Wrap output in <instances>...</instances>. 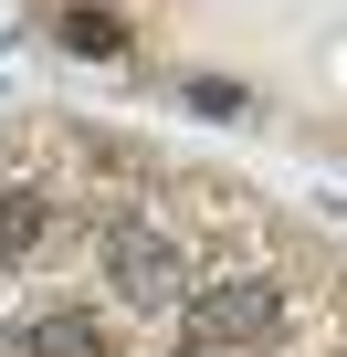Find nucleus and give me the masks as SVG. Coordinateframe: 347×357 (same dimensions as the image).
<instances>
[{
	"label": "nucleus",
	"instance_id": "f257e3e1",
	"mask_svg": "<svg viewBox=\"0 0 347 357\" xmlns=\"http://www.w3.org/2000/svg\"><path fill=\"white\" fill-rule=\"evenodd\" d=\"M168 326H179V357H263L284 336V294L263 273H221V284H200Z\"/></svg>",
	"mask_w": 347,
	"mask_h": 357
},
{
	"label": "nucleus",
	"instance_id": "f03ea898",
	"mask_svg": "<svg viewBox=\"0 0 347 357\" xmlns=\"http://www.w3.org/2000/svg\"><path fill=\"white\" fill-rule=\"evenodd\" d=\"M105 284H116V305H126V315H179V305L200 294L190 242L168 231V221H147V211H126V221L105 231Z\"/></svg>",
	"mask_w": 347,
	"mask_h": 357
},
{
	"label": "nucleus",
	"instance_id": "7ed1b4c3",
	"mask_svg": "<svg viewBox=\"0 0 347 357\" xmlns=\"http://www.w3.org/2000/svg\"><path fill=\"white\" fill-rule=\"evenodd\" d=\"M22 357H116V336L84 305H43V315H22Z\"/></svg>",
	"mask_w": 347,
	"mask_h": 357
},
{
	"label": "nucleus",
	"instance_id": "20e7f679",
	"mask_svg": "<svg viewBox=\"0 0 347 357\" xmlns=\"http://www.w3.org/2000/svg\"><path fill=\"white\" fill-rule=\"evenodd\" d=\"M43 231H53V200L11 178V190H0V263H32V252H43Z\"/></svg>",
	"mask_w": 347,
	"mask_h": 357
},
{
	"label": "nucleus",
	"instance_id": "39448f33",
	"mask_svg": "<svg viewBox=\"0 0 347 357\" xmlns=\"http://www.w3.org/2000/svg\"><path fill=\"white\" fill-rule=\"evenodd\" d=\"M64 43H74L84 63H116V53H126V22H116V11H64Z\"/></svg>",
	"mask_w": 347,
	"mask_h": 357
}]
</instances>
